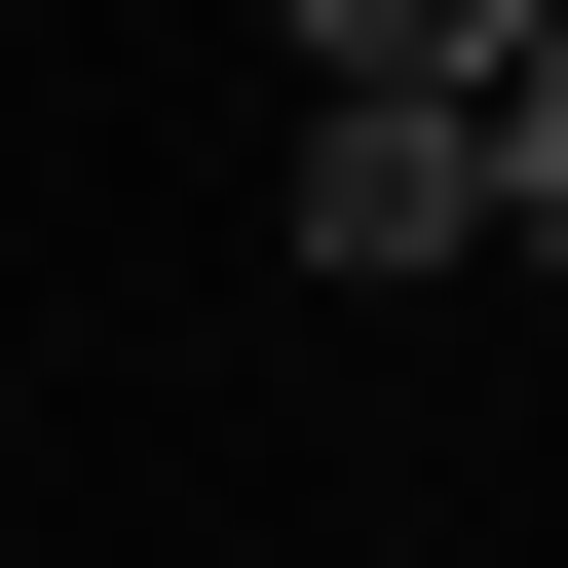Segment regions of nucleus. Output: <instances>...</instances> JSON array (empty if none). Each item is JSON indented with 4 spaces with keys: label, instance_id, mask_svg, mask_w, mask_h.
I'll return each mask as SVG.
<instances>
[{
    "label": "nucleus",
    "instance_id": "nucleus-1",
    "mask_svg": "<svg viewBox=\"0 0 568 568\" xmlns=\"http://www.w3.org/2000/svg\"><path fill=\"white\" fill-rule=\"evenodd\" d=\"M455 77H493V0H304V265H342V304L493 265V190H455Z\"/></svg>",
    "mask_w": 568,
    "mask_h": 568
},
{
    "label": "nucleus",
    "instance_id": "nucleus-2",
    "mask_svg": "<svg viewBox=\"0 0 568 568\" xmlns=\"http://www.w3.org/2000/svg\"><path fill=\"white\" fill-rule=\"evenodd\" d=\"M455 190H493V265H568V0H493V77H455Z\"/></svg>",
    "mask_w": 568,
    "mask_h": 568
},
{
    "label": "nucleus",
    "instance_id": "nucleus-3",
    "mask_svg": "<svg viewBox=\"0 0 568 568\" xmlns=\"http://www.w3.org/2000/svg\"><path fill=\"white\" fill-rule=\"evenodd\" d=\"M342 568H417V530H342Z\"/></svg>",
    "mask_w": 568,
    "mask_h": 568
}]
</instances>
